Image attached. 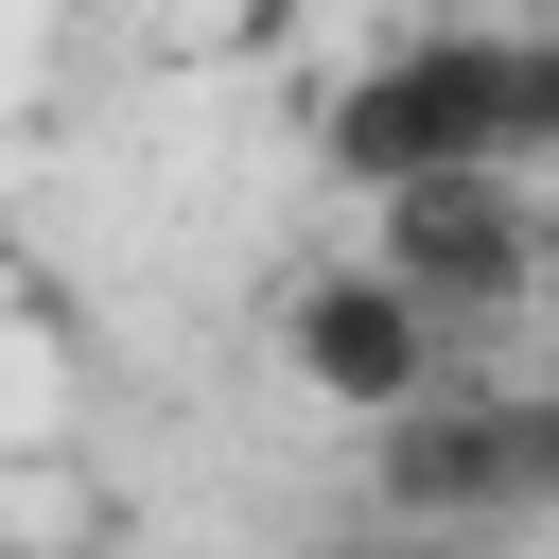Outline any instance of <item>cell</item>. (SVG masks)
Instances as JSON below:
<instances>
[{
  "instance_id": "obj_1",
  "label": "cell",
  "mask_w": 559,
  "mask_h": 559,
  "mask_svg": "<svg viewBox=\"0 0 559 559\" xmlns=\"http://www.w3.org/2000/svg\"><path fill=\"white\" fill-rule=\"evenodd\" d=\"M367 262H384L437 332H472V314H524V297L559 280V210H542L507 157H454V175L367 192Z\"/></svg>"
},
{
  "instance_id": "obj_6",
  "label": "cell",
  "mask_w": 559,
  "mask_h": 559,
  "mask_svg": "<svg viewBox=\"0 0 559 559\" xmlns=\"http://www.w3.org/2000/svg\"><path fill=\"white\" fill-rule=\"evenodd\" d=\"M507 454H524V507H559V384H507Z\"/></svg>"
},
{
  "instance_id": "obj_9",
  "label": "cell",
  "mask_w": 559,
  "mask_h": 559,
  "mask_svg": "<svg viewBox=\"0 0 559 559\" xmlns=\"http://www.w3.org/2000/svg\"><path fill=\"white\" fill-rule=\"evenodd\" d=\"M0 437H17V402H0Z\"/></svg>"
},
{
  "instance_id": "obj_3",
  "label": "cell",
  "mask_w": 559,
  "mask_h": 559,
  "mask_svg": "<svg viewBox=\"0 0 559 559\" xmlns=\"http://www.w3.org/2000/svg\"><path fill=\"white\" fill-rule=\"evenodd\" d=\"M280 367H297L332 419H402V402L454 384V332H437L384 262H297V297H280Z\"/></svg>"
},
{
  "instance_id": "obj_2",
  "label": "cell",
  "mask_w": 559,
  "mask_h": 559,
  "mask_svg": "<svg viewBox=\"0 0 559 559\" xmlns=\"http://www.w3.org/2000/svg\"><path fill=\"white\" fill-rule=\"evenodd\" d=\"M454 157H507V17H437V35H402L332 87L349 192H402V175H454Z\"/></svg>"
},
{
  "instance_id": "obj_8",
  "label": "cell",
  "mask_w": 559,
  "mask_h": 559,
  "mask_svg": "<svg viewBox=\"0 0 559 559\" xmlns=\"http://www.w3.org/2000/svg\"><path fill=\"white\" fill-rule=\"evenodd\" d=\"M349 559H454V542H402V524H367V542H349Z\"/></svg>"
},
{
  "instance_id": "obj_4",
  "label": "cell",
  "mask_w": 559,
  "mask_h": 559,
  "mask_svg": "<svg viewBox=\"0 0 559 559\" xmlns=\"http://www.w3.org/2000/svg\"><path fill=\"white\" fill-rule=\"evenodd\" d=\"M367 507L402 542H472V524H524V454H507V402L489 384H437L402 419H367Z\"/></svg>"
},
{
  "instance_id": "obj_5",
  "label": "cell",
  "mask_w": 559,
  "mask_h": 559,
  "mask_svg": "<svg viewBox=\"0 0 559 559\" xmlns=\"http://www.w3.org/2000/svg\"><path fill=\"white\" fill-rule=\"evenodd\" d=\"M524 157H559V17L507 35V175H524Z\"/></svg>"
},
{
  "instance_id": "obj_7",
  "label": "cell",
  "mask_w": 559,
  "mask_h": 559,
  "mask_svg": "<svg viewBox=\"0 0 559 559\" xmlns=\"http://www.w3.org/2000/svg\"><path fill=\"white\" fill-rule=\"evenodd\" d=\"M0 559H35V507H17V472H0Z\"/></svg>"
}]
</instances>
